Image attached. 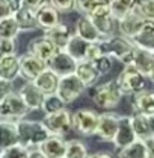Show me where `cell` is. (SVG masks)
<instances>
[{
	"label": "cell",
	"instance_id": "obj_11",
	"mask_svg": "<svg viewBox=\"0 0 154 158\" xmlns=\"http://www.w3.org/2000/svg\"><path fill=\"white\" fill-rule=\"evenodd\" d=\"M118 122L119 116L114 113H103L98 116V123H97L95 135L100 137L103 141H112L118 129Z\"/></svg>",
	"mask_w": 154,
	"mask_h": 158
},
{
	"label": "cell",
	"instance_id": "obj_16",
	"mask_svg": "<svg viewBox=\"0 0 154 158\" xmlns=\"http://www.w3.org/2000/svg\"><path fill=\"white\" fill-rule=\"evenodd\" d=\"M18 94L20 98L23 99V102L26 103V106L29 108V111L30 110H41L42 100H44V96H45L32 81H27L20 88Z\"/></svg>",
	"mask_w": 154,
	"mask_h": 158
},
{
	"label": "cell",
	"instance_id": "obj_34",
	"mask_svg": "<svg viewBox=\"0 0 154 158\" xmlns=\"http://www.w3.org/2000/svg\"><path fill=\"white\" fill-rule=\"evenodd\" d=\"M21 32L17 24V21L14 19V15L6 17V19L0 20V38L6 40H15Z\"/></svg>",
	"mask_w": 154,
	"mask_h": 158
},
{
	"label": "cell",
	"instance_id": "obj_2",
	"mask_svg": "<svg viewBox=\"0 0 154 158\" xmlns=\"http://www.w3.org/2000/svg\"><path fill=\"white\" fill-rule=\"evenodd\" d=\"M15 129H17V137L18 143L23 144L27 149H35L48 137V131L45 129L42 120H26L21 118L15 122Z\"/></svg>",
	"mask_w": 154,
	"mask_h": 158
},
{
	"label": "cell",
	"instance_id": "obj_42",
	"mask_svg": "<svg viewBox=\"0 0 154 158\" xmlns=\"http://www.w3.org/2000/svg\"><path fill=\"white\" fill-rule=\"evenodd\" d=\"M100 43V41H98ZM98 43H91L89 44V47H88V52H86V59L85 61H89V62H92L95 58H98L100 55H103L101 53V49H100V44Z\"/></svg>",
	"mask_w": 154,
	"mask_h": 158
},
{
	"label": "cell",
	"instance_id": "obj_28",
	"mask_svg": "<svg viewBox=\"0 0 154 158\" xmlns=\"http://www.w3.org/2000/svg\"><path fill=\"white\" fill-rule=\"evenodd\" d=\"M74 75H76L77 78L80 79L86 87L94 85L97 82V79L100 78V75H98V72L95 70L94 64L89 62V61H80V62H77Z\"/></svg>",
	"mask_w": 154,
	"mask_h": 158
},
{
	"label": "cell",
	"instance_id": "obj_3",
	"mask_svg": "<svg viewBox=\"0 0 154 158\" xmlns=\"http://www.w3.org/2000/svg\"><path fill=\"white\" fill-rule=\"evenodd\" d=\"M115 81L122 96H135L137 93L144 91L147 87V76L137 72L132 64L124 65L122 72L118 75Z\"/></svg>",
	"mask_w": 154,
	"mask_h": 158
},
{
	"label": "cell",
	"instance_id": "obj_40",
	"mask_svg": "<svg viewBox=\"0 0 154 158\" xmlns=\"http://www.w3.org/2000/svg\"><path fill=\"white\" fill-rule=\"evenodd\" d=\"M50 5L60 12H71L76 8V0H50Z\"/></svg>",
	"mask_w": 154,
	"mask_h": 158
},
{
	"label": "cell",
	"instance_id": "obj_1",
	"mask_svg": "<svg viewBox=\"0 0 154 158\" xmlns=\"http://www.w3.org/2000/svg\"><path fill=\"white\" fill-rule=\"evenodd\" d=\"M98 44L103 55H109L112 59H118L124 65L132 64L136 46L132 43L130 38H125L122 35H112V37L103 38Z\"/></svg>",
	"mask_w": 154,
	"mask_h": 158
},
{
	"label": "cell",
	"instance_id": "obj_47",
	"mask_svg": "<svg viewBox=\"0 0 154 158\" xmlns=\"http://www.w3.org/2000/svg\"><path fill=\"white\" fill-rule=\"evenodd\" d=\"M27 158H47V157H45V155L39 151L38 148H35V149H29Z\"/></svg>",
	"mask_w": 154,
	"mask_h": 158
},
{
	"label": "cell",
	"instance_id": "obj_41",
	"mask_svg": "<svg viewBox=\"0 0 154 158\" xmlns=\"http://www.w3.org/2000/svg\"><path fill=\"white\" fill-rule=\"evenodd\" d=\"M15 50H17L15 40L0 38V53L2 55H11V53H15Z\"/></svg>",
	"mask_w": 154,
	"mask_h": 158
},
{
	"label": "cell",
	"instance_id": "obj_26",
	"mask_svg": "<svg viewBox=\"0 0 154 158\" xmlns=\"http://www.w3.org/2000/svg\"><path fill=\"white\" fill-rule=\"evenodd\" d=\"M89 44L91 43H88V41H85L83 38H80L79 35L73 34L71 38L68 40V43H67V46H65L64 50L74 61L80 62V61H85L86 59V52H88Z\"/></svg>",
	"mask_w": 154,
	"mask_h": 158
},
{
	"label": "cell",
	"instance_id": "obj_31",
	"mask_svg": "<svg viewBox=\"0 0 154 158\" xmlns=\"http://www.w3.org/2000/svg\"><path fill=\"white\" fill-rule=\"evenodd\" d=\"M118 158H147V148H145V141L136 138L133 143H130L129 146L119 149Z\"/></svg>",
	"mask_w": 154,
	"mask_h": 158
},
{
	"label": "cell",
	"instance_id": "obj_22",
	"mask_svg": "<svg viewBox=\"0 0 154 158\" xmlns=\"http://www.w3.org/2000/svg\"><path fill=\"white\" fill-rule=\"evenodd\" d=\"M132 65L137 72H141L144 76H150L154 69V55L148 50L135 47V53L132 58Z\"/></svg>",
	"mask_w": 154,
	"mask_h": 158
},
{
	"label": "cell",
	"instance_id": "obj_29",
	"mask_svg": "<svg viewBox=\"0 0 154 158\" xmlns=\"http://www.w3.org/2000/svg\"><path fill=\"white\" fill-rule=\"evenodd\" d=\"M17 143H18V137H17L15 123L8 120H0V152Z\"/></svg>",
	"mask_w": 154,
	"mask_h": 158
},
{
	"label": "cell",
	"instance_id": "obj_7",
	"mask_svg": "<svg viewBox=\"0 0 154 158\" xmlns=\"http://www.w3.org/2000/svg\"><path fill=\"white\" fill-rule=\"evenodd\" d=\"M85 90H86V85L77 78L74 73H71V75H67V76H60L59 78L56 94H58L59 99L65 105H68V103L76 102L77 99L85 93Z\"/></svg>",
	"mask_w": 154,
	"mask_h": 158
},
{
	"label": "cell",
	"instance_id": "obj_46",
	"mask_svg": "<svg viewBox=\"0 0 154 158\" xmlns=\"http://www.w3.org/2000/svg\"><path fill=\"white\" fill-rule=\"evenodd\" d=\"M145 141V148H147V158H154V137H150Z\"/></svg>",
	"mask_w": 154,
	"mask_h": 158
},
{
	"label": "cell",
	"instance_id": "obj_33",
	"mask_svg": "<svg viewBox=\"0 0 154 158\" xmlns=\"http://www.w3.org/2000/svg\"><path fill=\"white\" fill-rule=\"evenodd\" d=\"M88 146L80 140H70L65 144V155L64 158H88Z\"/></svg>",
	"mask_w": 154,
	"mask_h": 158
},
{
	"label": "cell",
	"instance_id": "obj_10",
	"mask_svg": "<svg viewBox=\"0 0 154 158\" xmlns=\"http://www.w3.org/2000/svg\"><path fill=\"white\" fill-rule=\"evenodd\" d=\"M76 65H77V61H74L65 50H58L52 58L47 61V67L52 72H55L59 78L74 73Z\"/></svg>",
	"mask_w": 154,
	"mask_h": 158
},
{
	"label": "cell",
	"instance_id": "obj_6",
	"mask_svg": "<svg viewBox=\"0 0 154 158\" xmlns=\"http://www.w3.org/2000/svg\"><path fill=\"white\" fill-rule=\"evenodd\" d=\"M88 17L94 23V26L100 32L101 38H107V37L115 35V31L118 29V20L112 15L110 8L107 5H98Z\"/></svg>",
	"mask_w": 154,
	"mask_h": 158
},
{
	"label": "cell",
	"instance_id": "obj_32",
	"mask_svg": "<svg viewBox=\"0 0 154 158\" xmlns=\"http://www.w3.org/2000/svg\"><path fill=\"white\" fill-rule=\"evenodd\" d=\"M137 0H112V3L109 5L110 12L116 20H121L124 15H127L129 12H132L136 8Z\"/></svg>",
	"mask_w": 154,
	"mask_h": 158
},
{
	"label": "cell",
	"instance_id": "obj_18",
	"mask_svg": "<svg viewBox=\"0 0 154 158\" xmlns=\"http://www.w3.org/2000/svg\"><path fill=\"white\" fill-rule=\"evenodd\" d=\"M65 144H67V141L64 140V137L50 134L38 146V149L47 158H64V155H65Z\"/></svg>",
	"mask_w": 154,
	"mask_h": 158
},
{
	"label": "cell",
	"instance_id": "obj_15",
	"mask_svg": "<svg viewBox=\"0 0 154 158\" xmlns=\"http://www.w3.org/2000/svg\"><path fill=\"white\" fill-rule=\"evenodd\" d=\"M73 32H71V27L65 23H58L56 26L50 27V29H45L44 31V37L48 40L58 50H64L68 40L71 38Z\"/></svg>",
	"mask_w": 154,
	"mask_h": 158
},
{
	"label": "cell",
	"instance_id": "obj_27",
	"mask_svg": "<svg viewBox=\"0 0 154 158\" xmlns=\"http://www.w3.org/2000/svg\"><path fill=\"white\" fill-rule=\"evenodd\" d=\"M14 19L18 24L20 31H33L38 29V21H37V11L30 8L20 6L14 14Z\"/></svg>",
	"mask_w": 154,
	"mask_h": 158
},
{
	"label": "cell",
	"instance_id": "obj_44",
	"mask_svg": "<svg viewBox=\"0 0 154 158\" xmlns=\"http://www.w3.org/2000/svg\"><path fill=\"white\" fill-rule=\"evenodd\" d=\"M12 91H14V90H12V82L0 78V100L5 99L9 93H12Z\"/></svg>",
	"mask_w": 154,
	"mask_h": 158
},
{
	"label": "cell",
	"instance_id": "obj_49",
	"mask_svg": "<svg viewBox=\"0 0 154 158\" xmlns=\"http://www.w3.org/2000/svg\"><path fill=\"white\" fill-rule=\"evenodd\" d=\"M148 122H150V131H151V137H154V116H150V117H148Z\"/></svg>",
	"mask_w": 154,
	"mask_h": 158
},
{
	"label": "cell",
	"instance_id": "obj_14",
	"mask_svg": "<svg viewBox=\"0 0 154 158\" xmlns=\"http://www.w3.org/2000/svg\"><path fill=\"white\" fill-rule=\"evenodd\" d=\"M147 20H144L135 9L132 12H129L127 15H124L121 20H118V31L119 35L125 37V38H133L136 34L141 31V27L144 26Z\"/></svg>",
	"mask_w": 154,
	"mask_h": 158
},
{
	"label": "cell",
	"instance_id": "obj_9",
	"mask_svg": "<svg viewBox=\"0 0 154 158\" xmlns=\"http://www.w3.org/2000/svg\"><path fill=\"white\" fill-rule=\"evenodd\" d=\"M42 123H44L45 129L48 131V134H52V135L65 137L73 129V126H71V113L67 108L60 110L58 113H53V114H47L42 120Z\"/></svg>",
	"mask_w": 154,
	"mask_h": 158
},
{
	"label": "cell",
	"instance_id": "obj_25",
	"mask_svg": "<svg viewBox=\"0 0 154 158\" xmlns=\"http://www.w3.org/2000/svg\"><path fill=\"white\" fill-rule=\"evenodd\" d=\"M133 108L135 113H141L147 117L154 116V91L144 90L133 96Z\"/></svg>",
	"mask_w": 154,
	"mask_h": 158
},
{
	"label": "cell",
	"instance_id": "obj_8",
	"mask_svg": "<svg viewBox=\"0 0 154 158\" xmlns=\"http://www.w3.org/2000/svg\"><path fill=\"white\" fill-rule=\"evenodd\" d=\"M98 116L94 110L89 108H80L71 113V126L77 134L83 137H91L95 135L97 123H98Z\"/></svg>",
	"mask_w": 154,
	"mask_h": 158
},
{
	"label": "cell",
	"instance_id": "obj_37",
	"mask_svg": "<svg viewBox=\"0 0 154 158\" xmlns=\"http://www.w3.org/2000/svg\"><path fill=\"white\" fill-rule=\"evenodd\" d=\"M27 154H29V149L17 143V144H12L3 149L0 152V158H27Z\"/></svg>",
	"mask_w": 154,
	"mask_h": 158
},
{
	"label": "cell",
	"instance_id": "obj_36",
	"mask_svg": "<svg viewBox=\"0 0 154 158\" xmlns=\"http://www.w3.org/2000/svg\"><path fill=\"white\" fill-rule=\"evenodd\" d=\"M135 11L147 21H154V0H137Z\"/></svg>",
	"mask_w": 154,
	"mask_h": 158
},
{
	"label": "cell",
	"instance_id": "obj_23",
	"mask_svg": "<svg viewBox=\"0 0 154 158\" xmlns=\"http://www.w3.org/2000/svg\"><path fill=\"white\" fill-rule=\"evenodd\" d=\"M32 82L38 87L44 94H55L56 93V88H58V84H59V76L47 67Z\"/></svg>",
	"mask_w": 154,
	"mask_h": 158
},
{
	"label": "cell",
	"instance_id": "obj_13",
	"mask_svg": "<svg viewBox=\"0 0 154 158\" xmlns=\"http://www.w3.org/2000/svg\"><path fill=\"white\" fill-rule=\"evenodd\" d=\"M136 140L135 131L132 128V122H130V116H119V122H118V129L112 143L115 144V148L122 149L125 146H129L130 143H133Z\"/></svg>",
	"mask_w": 154,
	"mask_h": 158
},
{
	"label": "cell",
	"instance_id": "obj_21",
	"mask_svg": "<svg viewBox=\"0 0 154 158\" xmlns=\"http://www.w3.org/2000/svg\"><path fill=\"white\" fill-rule=\"evenodd\" d=\"M76 35H79L80 38H83L88 43H98L103 40L88 15H82L76 21Z\"/></svg>",
	"mask_w": 154,
	"mask_h": 158
},
{
	"label": "cell",
	"instance_id": "obj_39",
	"mask_svg": "<svg viewBox=\"0 0 154 158\" xmlns=\"http://www.w3.org/2000/svg\"><path fill=\"white\" fill-rule=\"evenodd\" d=\"M100 3L97 0H76V8L82 15H89Z\"/></svg>",
	"mask_w": 154,
	"mask_h": 158
},
{
	"label": "cell",
	"instance_id": "obj_43",
	"mask_svg": "<svg viewBox=\"0 0 154 158\" xmlns=\"http://www.w3.org/2000/svg\"><path fill=\"white\" fill-rule=\"evenodd\" d=\"M14 15V9L8 0H0V20Z\"/></svg>",
	"mask_w": 154,
	"mask_h": 158
},
{
	"label": "cell",
	"instance_id": "obj_19",
	"mask_svg": "<svg viewBox=\"0 0 154 158\" xmlns=\"http://www.w3.org/2000/svg\"><path fill=\"white\" fill-rule=\"evenodd\" d=\"M136 47L148 50L154 55V21H145L141 31L132 38Z\"/></svg>",
	"mask_w": 154,
	"mask_h": 158
},
{
	"label": "cell",
	"instance_id": "obj_30",
	"mask_svg": "<svg viewBox=\"0 0 154 158\" xmlns=\"http://www.w3.org/2000/svg\"><path fill=\"white\" fill-rule=\"evenodd\" d=\"M130 122H132V128L135 131L136 138L139 140H147L151 137V131H150V122L148 117L141 114V113H133L130 116Z\"/></svg>",
	"mask_w": 154,
	"mask_h": 158
},
{
	"label": "cell",
	"instance_id": "obj_4",
	"mask_svg": "<svg viewBox=\"0 0 154 158\" xmlns=\"http://www.w3.org/2000/svg\"><path fill=\"white\" fill-rule=\"evenodd\" d=\"M91 98L98 108L114 110L119 105V102L122 99V93L118 88L116 81H109V82H104V84L95 87L91 91Z\"/></svg>",
	"mask_w": 154,
	"mask_h": 158
},
{
	"label": "cell",
	"instance_id": "obj_38",
	"mask_svg": "<svg viewBox=\"0 0 154 158\" xmlns=\"http://www.w3.org/2000/svg\"><path fill=\"white\" fill-rule=\"evenodd\" d=\"M95 70L98 72V75H107L110 70H112V65H114V59L110 58L109 55H100L98 58H95L92 61Z\"/></svg>",
	"mask_w": 154,
	"mask_h": 158
},
{
	"label": "cell",
	"instance_id": "obj_52",
	"mask_svg": "<svg viewBox=\"0 0 154 158\" xmlns=\"http://www.w3.org/2000/svg\"><path fill=\"white\" fill-rule=\"evenodd\" d=\"M0 56H2V53H0Z\"/></svg>",
	"mask_w": 154,
	"mask_h": 158
},
{
	"label": "cell",
	"instance_id": "obj_12",
	"mask_svg": "<svg viewBox=\"0 0 154 158\" xmlns=\"http://www.w3.org/2000/svg\"><path fill=\"white\" fill-rule=\"evenodd\" d=\"M18 62H20V75L24 76L27 81H33L41 72H44L47 69V62L45 61H41L39 58L33 56V55H29V53L18 56Z\"/></svg>",
	"mask_w": 154,
	"mask_h": 158
},
{
	"label": "cell",
	"instance_id": "obj_51",
	"mask_svg": "<svg viewBox=\"0 0 154 158\" xmlns=\"http://www.w3.org/2000/svg\"><path fill=\"white\" fill-rule=\"evenodd\" d=\"M150 79H151V81H153V82H154V69H153V72L150 73Z\"/></svg>",
	"mask_w": 154,
	"mask_h": 158
},
{
	"label": "cell",
	"instance_id": "obj_20",
	"mask_svg": "<svg viewBox=\"0 0 154 158\" xmlns=\"http://www.w3.org/2000/svg\"><path fill=\"white\" fill-rule=\"evenodd\" d=\"M20 76V62L17 53L0 56V78L14 82Z\"/></svg>",
	"mask_w": 154,
	"mask_h": 158
},
{
	"label": "cell",
	"instance_id": "obj_45",
	"mask_svg": "<svg viewBox=\"0 0 154 158\" xmlns=\"http://www.w3.org/2000/svg\"><path fill=\"white\" fill-rule=\"evenodd\" d=\"M50 3V0H21V6L24 8H30L33 11H37L38 8H41L42 5Z\"/></svg>",
	"mask_w": 154,
	"mask_h": 158
},
{
	"label": "cell",
	"instance_id": "obj_50",
	"mask_svg": "<svg viewBox=\"0 0 154 158\" xmlns=\"http://www.w3.org/2000/svg\"><path fill=\"white\" fill-rule=\"evenodd\" d=\"M97 2H98L100 5H107V6L112 3V0H97Z\"/></svg>",
	"mask_w": 154,
	"mask_h": 158
},
{
	"label": "cell",
	"instance_id": "obj_5",
	"mask_svg": "<svg viewBox=\"0 0 154 158\" xmlns=\"http://www.w3.org/2000/svg\"><path fill=\"white\" fill-rule=\"evenodd\" d=\"M27 113H29V108L15 91L9 93L6 98L0 100V120H8V122L15 123L26 117Z\"/></svg>",
	"mask_w": 154,
	"mask_h": 158
},
{
	"label": "cell",
	"instance_id": "obj_48",
	"mask_svg": "<svg viewBox=\"0 0 154 158\" xmlns=\"http://www.w3.org/2000/svg\"><path fill=\"white\" fill-rule=\"evenodd\" d=\"M88 158H114L109 152H95L92 155H89Z\"/></svg>",
	"mask_w": 154,
	"mask_h": 158
},
{
	"label": "cell",
	"instance_id": "obj_17",
	"mask_svg": "<svg viewBox=\"0 0 154 158\" xmlns=\"http://www.w3.org/2000/svg\"><path fill=\"white\" fill-rule=\"evenodd\" d=\"M56 52H58V49L44 35L38 37V38H33L27 46V53L29 55H33V56L39 58L41 61H45V62L52 58Z\"/></svg>",
	"mask_w": 154,
	"mask_h": 158
},
{
	"label": "cell",
	"instance_id": "obj_24",
	"mask_svg": "<svg viewBox=\"0 0 154 158\" xmlns=\"http://www.w3.org/2000/svg\"><path fill=\"white\" fill-rule=\"evenodd\" d=\"M37 21H38V27L44 29V31L50 29V27L56 26L58 23H60L59 12L50 3H45L37 9Z\"/></svg>",
	"mask_w": 154,
	"mask_h": 158
},
{
	"label": "cell",
	"instance_id": "obj_35",
	"mask_svg": "<svg viewBox=\"0 0 154 158\" xmlns=\"http://www.w3.org/2000/svg\"><path fill=\"white\" fill-rule=\"evenodd\" d=\"M65 108V103L59 99V96L55 93V94H45L44 96V100H42V105H41V110L47 114H53V113H58L60 110Z\"/></svg>",
	"mask_w": 154,
	"mask_h": 158
}]
</instances>
